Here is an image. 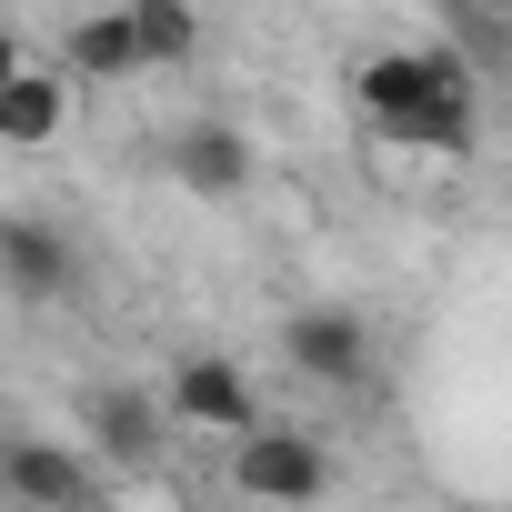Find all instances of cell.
<instances>
[{
	"mask_svg": "<svg viewBox=\"0 0 512 512\" xmlns=\"http://www.w3.org/2000/svg\"><path fill=\"white\" fill-rule=\"evenodd\" d=\"M352 111L402 141V151H472L482 131V81L462 51H372L352 71Z\"/></svg>",
	"mask_w": 512,
	"mask_h": 512,
	"instance_id": "6da1fadb",
	"label": "cell"
},
{
	"mask_svg": "<svg viewBox=\"0 0 512 512\" xmlns=\"http://www.w3.org/2000/svg\"><path fill=\"white\" fill-rule=\"evenodd\" d=\"M282 362H292L302 382H322V392H362V382H372V322H362L352 302H302V312L282 322Z\"/></svg>",
	"mask_w": 512,
	"mask_h": 512,
	"instance_id": "7a4b0ae2",
	"label": "cell"
},
{
	"mask_svg": "<svg viewBox=\"0 0 512 512\" xmlns=\"http://www.w3.org/2000/svg\"><path fill=\"white\" fill-rule=\"evenodd\" d=\"M231 492H251V502H322V492H332V452H322L312 432L241 422V432H231Z\"/></svg>",
	"mask_w": 512,
	"mask_h": 512,
	"instance_id": "3957f363",
	"label": "cell"
},
{
	"mask_svg": "<svg viewBox=\"0 0 512 512\" xmlns=\"http://www.w3.org/2000/svg\"><path fill=\"white\" fill-rule=\"evenodd\" d=\"M0 282H11L21 302H61V292H81V251L51 231V221H0Z\"/></svg>",
	"mask_w": 512,
	"mask_h": 512,
	"instance_id": "277c9868",
	"label": "cell"
},
{
	"mask_svg": "<svg viewBox=\"0 0 512 512\" xmlns=\"http://www.w3.org/2000/svg\"><path fill=\"white\" fill-rule=\"evenodd\" d=\"M101 492V472L81 462V452H61V442H0V502H51V512H71V502H91Z\"/></svg>",
	"mask_w": 512,
	"mask_h": 512,
	"instance_id": "5b68a950",
	"label": "cell"
},
{
	"mask_svg": "<svg viewBox=\"0 0 512 512\" xmlns=\"http://www.w3.org/2000/svg\"><path fill=\"white\" fill-rule=\"evenodd\" d=\"M171 412H181L191 432H241V422H262L241 362H221V352H191V362L171 372Z\"/></svg>",
	"mask_w": 512,
	"mask_h": 512,
	"instance_id": "8992f818",
	"label": "cell"
},
{
	"mask_svg": "<svg viewBox=\"0 0 512 512\" xmlns=\"http://www.w3.org/2000/svg\"><path fill=\"white\" fill-rule=\"evenodd\" d=\"M171 181H181L191 201H241V181H251V141H241L231 121H191V131L171 141Z\"/></svg>",
	"mask_w": 512,
	"mask_h": 512,
	"instance_id": "52a82bcc",
	"label": "cell"
},
{
	"mask_svg": "<svg viewBox=\"0 0 512 512\" xmlns=\"http://www.w3.org/2000/svg\"><path fill=\"white\" fill-rule=\"evenodd\" d=\"M61 121H71V91H61V71H11L0 81V151H41V141H61Z\"/></svg>",
	"mask_w": 512,
	"mask_h": 512,
	"instance_id": "ba28073f",
	"label": "cell"
},
{
	"mask_svg": "<svg viewBox=\"0 0 512 512\" xmlns=\"http://www.w3.org/2000/svg\"><path fill=\"white\" fill-rule=\"evenodd\" d=\"M81 432H91L111 462H151V452H161V402H151V392H131V382H121V392H91Z\"/></svg>",
	"mask_w": 512,
	"mask_h": 512,
	"instance_id": "9c48e42d",
	"label": "cell"
},
{
	"mask_svg": "<svg viewBox=\"0 0 512 512\" xmlns=\"http://www.w3.org/2000/svg\"><path fill=\"white\" fill-rule=\"evenodd\" d=\"M71 71H81V81H131V71H141L131 11H81V21H71Z\"/></svg>",
	"mask_w": 512,
	"mask_h": 512,
	"instance_id": "30bf717a",
	"label": "cell"
},
{
	"mask_svg": "<svg viewBox=\"0 0 512 512\" xmlns=\"http://www.w3.org/2000/svg\"><path fill=\"white\" fill-rule=\"evenodd\" d=\"M121 11H131L141 71H151V61H191V51H201V21H191V0H121Z\"/></svg>",
	"mask_w": 512,
	"mask_h": 512,
	"instance_id": "8fae6325",
	"label": "cell"
},
{
	"mask_svg": "<svg viewBox=\"0 0 512 512\" xmlns=\"http://www.w3.org/2000/svg\"><path fill=\"white\" fill-rule=\"evenodd\" d=\"M21 61H31V41H21V31H11V21H0V81H11V71H21Z\"/></svg>",
	"mask_w": 512,
	"mask_h": 512,
	"instance_id": "7c38bea8",
	"label": "cell"
},
{
	"mask_svg": "<svg viewBox=\"0 0 512 512\" xmlns=\"http://www.w3.org/2000/svg\"><path fill=\"white\" fill-rule=\"evenodd\" d=\"M472 21H512V0H472Z\"/></svg>",
	"mask_w": 512,
	"mask_h": 512,
	"instance_id": "4fadbf2b",
	"label": "cell"
}]
</instances>
